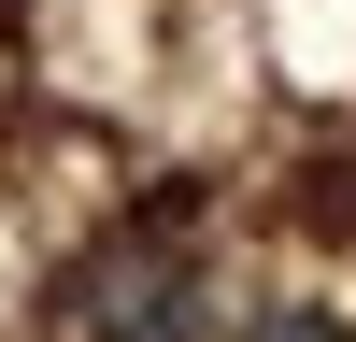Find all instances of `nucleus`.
I'll return each instance as SVG.
<instances>
[{
  "label": "nucleus",
  "mask_w": 356,
  "mask_h": 342,
  "mask_svg": "<svg viewBox=\"0 0 356 342\" xmlns=\"http://www.w3.org/2000/svg\"><path fill=\"white\" fill-rule=\"evenodd\" d=\"M72 328L86 342H200V256L157 228H114L100 256H72Z\"/></svg>",
  "instance_id": "f257e3e1"
},
{
  "label": "nucleus",
  "mask_w": 356,
  "mask_h": 342,
  "mask_svg": "<svg viewBox=\"0 0 356 342\" xmlns=\"http://www.w3.org/2000/svg\"><path fill=\"white\" fill-rule=\"evenodd\" d=\"M257 342H356V328H342V314H314V300H271V314H257Z\"/></svg>",
  "instance_id": "f03ea898"
}]
</instances>
